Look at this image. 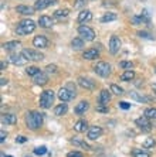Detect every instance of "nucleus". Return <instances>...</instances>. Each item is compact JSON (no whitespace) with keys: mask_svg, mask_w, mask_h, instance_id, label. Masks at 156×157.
<instances>
[{"mask_svg":"<svg viewBox=\"0 0 156 157\" xmlns=\"http://www.w3.org/2000/svg\"><path fill=\"white\" fill-rule=\"evenodd\" d=\"M119 67L123 68V70H132V68H134V64H132L131 61H121Z\"/></svg>","mask_w":156,"mask_h":157,"instance_id":"e433bc0d","label":"nucleus"},{"mask_svg":"<svg viewBox=\"0 0 156 157\" xmlns=\"http://www.w3.org/2000/svg\"><path fill=\"white\" fill-rule=\"evenodd\" d=\"M6 157H11V156H6Z\"/></svg>","mask_w":156,"mask_h":157,"instance_id":"5fc2aeb1","label":"nucleus"},{"mask_svg":"<svg viewBox=\"0 0 156 157\" xmlns=\"http://www.w3.org/2000/svg\"><path fill=\"white\" fill-rule=\"evenodd\" d=\"M104 6H105V7H108V6H115V0H105V2H104Z\"/></svg>","mask_w":156,"mask_h":157,"instance_id":"49530a36","label":"nucleus"},{"mask_svg":"<svg viewBox=\"0 0 156 157\" xmlns=\"http://www.w3.org/2000/svg\"><path fill=\"white\" fill-rule=\"evenodd\" d=\"M68 14H70L68 9H61V10L54 11V17H57V18H66Z\"/></svg>","mask_w":156,"mask_h":157,"instance_id":"7c9ffc66","label":"nucleus"},{"mask_svg":"<svg viewBox=\"0 0 156 157\" xmlns=\"http://www.w3.org/2000/svg\"><path fill=\"white\" fill-rule=\"evenodd\" d=\"M85 3H87V0H77L75 4H74V7L80 9V7H82V6H85Z\"/></svg>","mask_w":156,"mask_h":157,"instance_id":"c03bdc74","label":"nucleus"},{"mask_svg":"<svg viewBox=\"0 0 156 157\" xmlns=\"http://www.w3.org/2000/svg\"><path fill=\"white\" fill-rule=\"evenodd\" d=\"M17 47H20V41H9V43L3 44V48L6 51H11V50H14Z\"/></svg>","mask_w":156,"mask_h":157,"instance_id":"cd10ccee","label":"nucleus"},{"mask_svg":"<svg viewBox=\"0 0 156 157\" xmlns=\"http://www.w3.org/2000/svg\"><path fill=\"white\" fill-rule=\"evenodd\" d=\"M138 36L141 37V38H146V40H155V36H152V34H149L148 31H139Z\"/></svg>","mask_w":156,"mask_h":157,"instance_id":"4c0bfd02","label":"nucleus"},{"mask_svg":"<svg viewBox=\"0 0 156 157\" xmlns=\"http://www.w3.org/2000/svg\"><path fill=\"white\" fill-rule=\"evenodd\" d=\"M142 17H143V20H145V23H148V24H149V23H150V13H149V11L148 10H146V9H145V10H142Z\"/></svg>","mask_w":156,"mask_h":157,"instance_id":"a19ab883","label":"nucleus"},{"mask_svg":"<svg viewBox=\"0 0 156 157\" xmlns=\"http://www.w3.org/2000/svg\"><path fill=\"white\" fill-rule=\"evenodd\" d=\"M135 123L138 124V126L142 129V130H146V132L150 130V126H152V124H150V119H149V117H146V116L138 117Z\"/></svg>","mask_w":156,"mask_h":157,"instance_id":"1a4fd4ad","label":"nucleus"},{"mask_svg":"<svg viewBox=\"0 0 156 157\" xmlns=\"http://www.w3.org/2000/svg\"><path fill=\"white\" fill-rule=\"evenodd\" d=\"M88 108H90V103H88L87 101H81V102L75 106L74 112H75L77 115H84V113H85V112L88 110Z\"/></svg>","mask_w":156,"mask_h":157,"instance_id":"dca6fc26","label":"nucleus"},{"mask_svg":"<svg viewBox=\"0 0 156 157\" xmlns=\"http://www.w3.org/2000/svg\"><path fill=\"white\" fill-rule=\"evenodd\" d=\"M46 71H47L48 74H55L57 72V67H55L54 64H50V65L46 67Z\"/></svg>","mask_w":156,"mask_h":157,"instance_id":"79ce46f5","label":"nucleus"},{"mask_svg":"<svg viewBox=\"0 0 156 157\" xmlns=\"http://www.w3.org/2000/svg\"><path fill=\"white\" fill-rule=\"evenodd\" d=\"M135 78V72L132 70H126L121 75V81H132Z\"/></svg>","mask_w":156,"mask_h":157,"instance_id":"c85d7f7f","label":"nucleus"},{"mask_svg":"<svg viewBox=\"0 0 156 157\" xmlns=\"http://www.w3.org/2000/svg\"><path fill=\"white\" fill-rule=\"evenodd\" d=\"M34 47L37 48H47L48 47V40L44 36H36L33 40Z\"/></svg>","mask_w":156,"mask_h":157,"instance_id":"f8f14e48","label":"nucleus"},{"mask_svg":"<svg viewBox=\"0 0 156 157\" xmlns=\"http://www.w3.org/2000/svg\"><path fill=\"white\" fill-rule=\"evenodd\" d=\"M97 110H98V112H102V113H108V106L106 105H98L97 106Z\"/></svg>","mask_w":156,"mask_h":157,"instance_id":"37998d69","label":"nucleus"},{"mask_svg":"<svg viewBox=\"0 0 156 157\" xmlns=\"http://www.w3.org/2000/svg\"><path fill=\"white\" fill-rule=\"evenodd\" d=\"M22 54L24 55L26 59H29V61H41V59H44V55L41 54V52L36 51V50H29V48H26V50H23Z\"/></svg>","mask_w":156,"mask_h":157,"instance_id":"423d86ee","label":"nucleus"},{"mask_svg":"<svg viewBox=\"0 0 156 157\" xmlns=\"http://www.w3.org/2000/svg\"><path fill=\"white\" fill-rule=\"evenodd\" d=\"M38 24H40V27H43V29H51L53 27V18L50 17V16H41L40 18H38Z\"/></svg>","mask_w":156,"mask_h":157,"instance_id":"2eb2a0df","label":"nucleus"},{"mask_svg":"<svg viewBox=\"0 0 156 157\" xmlns=\"http://www.w3.org/2000/svg\"><path fill=\"white\" fill-rule=\"evenodd\" d=\"M10 61L13 62L14 65H24L27 59L24 58V55L23 54H13L10 57Z\"/></svg>","mask_w":156,"mask_h":157,"instance_id":"a211bd4d","label":"nucleus"},{"mask_svg":"<svg viewBox=\"0 0 156 157\" xmlns=\"http://www.w3.org/2000/svg\"><path fill=\"white\" fill-rule=\"evenodd\" d=\"M16 142L17 143H24V142H27V139H26L24 136H18V137H16Z\"/></svg>","mask_w":156,"mask_h":157,"instance_id":"09e8293b","label":"nucleus"},{"mask_svg":"<svg viewBox=\"0 0 156 157\" xmlns=\"http://www.w3.org/2000/svg\"><path fill=\"white\" fill-rule=\"evenodd\" d=\"M26 157H30V156H26Z\"/></svg>","mask_w":156,"mask_h":157,"instance_id":"6e6d98bb","label":"nucleus"},{"mask_svg":"<svg viewBox=\"0 0 156 157\" xmlns=\"http://www.w3.org/2000/svg\"><path fill=\"white\" fill-rule=\"evenodd\" d=\"M129 95H131V98L134 99V101H138V102H142V103H146V102H149V101H150V98L143 96V95H139L138 92H135V91H132Z\"/></svg>","mask_w":156,"mask_h":157,"instance_id":"b1692460","label":"nucleus"},{"mask_svg":"<svg viewBox=\"0 0 156 157\" xmlns=\"http://www.w3.org/2000/svg\"><path fill=\"white\" fill-rule=\"evenodd\" d=\"M155 144H156V142L153 137H146L145 142H143V147H145V149H153Z\"/></svg>","mask_w":156,"mask_h":157,"instance_id":"473e14b6","label":"nucleus"},{"mask_svg":"<svg viewBox=\"0 0 156 157\" xmlns=\"http://www.w3.org/2000/svg\"><path fill=\"white\" fill-rule=\"evenodd\" d=\"M2 122L6 124H14L16 122H17V117H16V115H13V113H6L2 116Z\"/></svg>","mask_w":156,"mask_h":157,"instance_id":"5701e85b","label":"nucleus"},{"mask_svg":"<svg viewBox=\"0 0 156 157\" xmlns=\"http://www.w3.org/2000/svg\"><path fill=\"white\" fill-rule=\"evenodd\" d=\"M119 108H122V109H129L131 105H129L128 102H119Z\"/></svg>","mask_w":156,"mask_h":157,"instance_id":"de8ad7c7","label":"nucleus"},{"mask_svg":"<svg viewBox=\"0 0 156 157\" xmlns=\"http://www.w3.org/2000/svg\"><path fill=\"white\" fill-rule=\"evenodd\" d=\"M46 153H47V147L46 146H40V147H37V149H34V154H37V156H43Z\"/></svg>","mask_w":156,"mask_h":157,"instance_id":"ea45409f","label":"nucleus"},{"mask_svg":"<svg viewBox=\"0 0 156 157\" xmlns=\"http://www.w3.org/2000/svg\"><path fill=\"white\" fill-rule=\"evenodd\" d=\"M94 71H95L97 75L105 78V77H108L109 74H111V65H109L108 62L101 61V62H98V64L94 67Z\"/></svg>","mask_w":156,"mask_h":157,"instance_id":"39448f33","label":"nucleus"},{"mask_svg":"<svg viewBox=\"0 0 156 157\" xmlns=\"http://www.w3.org/2000/svg\"><path fill=\"white\" fill-rule=\"evenodd\" d=\"M121 48V40L116 36H112L109 40V52L111 54H116Z\"/></svg>","mask_w":156,"mask_h":157,"instance_id":"6e6552de","label":"nucleus"},{"mask_svg":"<svg viewBox=\"0 0 156 157\" xmlns=\"http://www.w3.org/2000/svg\"><path fill=\"white\" fill-rule=\"evenodd\" d=\"M67 110H68L67 103H60V105H57L54 108V115H57V116H62V115L67 113Z\"/></svg>","mask_w":156,"mask_h":157,"instance_id":"4be33fe9","label":"nucleus"},{"mask_svg":"<svg viewBox=\"0 0 156 157\" xmlns=\"http://www.w3.org/2000/svg\"><path fill=\"white\" fill-rule=\"evenodd\" d=\"M101 135H102V129L99 126H91L90 130H88V139L90 140H97Z\"/></svg>","mask_w":156,"mask_h":157,"instance_id":"9b49d317","label":"nucleus"},{"mask_svg":"<svg viewBox=\"0 0 156 157\" xmlns=\"http://www.w3.org/2000/svg\"><path fill=\"white\" fill-rule=\"evenodd\" d=\"M67 157H82V153H80V151H70L67 154Z\"/></svg>","mask_w":156,"mask_h":157,"instance_id":"a18cd8bd","label":"nucleus"},{"mask_svg":"<svg viewBox=\"0 0 156 157\" xmlns=\"http://www.w3.org/2000/svg\"><path fill=\"white\" fill-rule=\"evenodd\" d=\"M36 30V24H34L33 20H22L18 23L17 29H16V33L20 34V36H26V34L33 33Z\"/></svg>","mask_w":156,"mask_h":157,"instance_id":"f03ea898","label":"nucleus"},{"mask_svg":"<svg viewBox=\"0 0 156 157\" xmlns=\"http://www.w3.org/2000/svg\"><path fill=\"white\" fill-rule=\"evenodd\" d=\"M71 45H73V48H75V50H80V48L84 47V40L82 38H74L73 41H71Z\"/></svg>","mask_w":156,"mask_h":157,"instance_id":"2f4dec72","label":"nucleus"},{"mask_svg":"<svg viewBox=\"0 0 156 157\" xmlns=\"http://www.w3.org/2000/svg\"><path fill=\"white\" fill-rule=\"evenodd\" d=\"M71 143H73L74 146H81L82 149H85V150H92V147H91L88 143L81 142V140H78V139H73V140H71Z\"/></svg>","mask_w":156,"mask_h":157,"instance_id":"c756f323","label":"nucleus"},{"mask_svg":"<svg viewBox=\"0 0 156 157\" xmlns=\"http://www.w3.org/2000/svg\"><path fill=\"white\" fill-rule=\"evenodd\" d=\"M91 18H92V13L90 10H82L78 14V21L80 23H87V21H90Z\"/></svg>","mask_w":156,"mask_h":157,"instance_id":"412c9836","label":"nucleus"},{"mask_svg":"<svg viewBox=\"0 0 156 157\" xmlns=\"http://www.w3.org/2000/svg\"><path fill=\"white\" fill-rule=\"evenodd\" d=\"M58 98L61 102H70V101H73L75 98V92L70 91L68 88H61L60 91H58Z\"/></svg>","mask_w":156,"mask_h":157,"instance_id":"0eeeda50","label":"nucleus"},{"mask_svg":"<svg viewBox=\"0 0 156 157\" xmlns=\"http://www.w3.org/2000/svg\"><path fill=\"white\" fill-rule=\"evenodd\" d=\"M152 89H153V92L156 94V84H153V85H152Z\"/></svg>","mask_w":156,"mask_h":157,"instance_id":"864d4df0","label":"nucleus"},{"mask_svg":"<svg viewBox=\"0 0 156 157\" xmlns=\"http://www.w3.org/2000/svg\"><path fill=\"white\" fill-rule=\"evenodd\" d=\"M111 92H114V94H116V95H122L123 89L121 86H118V85L112 84V85H111Z\"/></svg>","mask_w":156,"mask_h":157,"instance_id":"58836bf2","label":"nucleus"},{"mask_svg":"<svg viewBox=\"0 0 156 157\" xmlns=\"http://www.w3.org/2000/svg\"><path fill=\"white\" fill-rule=\"evenodd\" d=\"M98 55H99V52L97 51V48H90V50H87V51H84L82 58H85V59H95V58H98Z\"/></svg>","mask_w":156,"mask_h":157,"instance_id":"6ab92c4d","label":"nucleus"},{"mask_svg":"<svg viewBox=\"0 0 156 157\" xmlns=\"http://www.w3.org/2000/svg\"><path fill=\"white\" fill-rule=\"evenodd\" d=\"M34 82H36L37 85H46L48 82V75L44 72L37 74L36 77H34Z\"/></svg>","mask_w":156,"mask_h":157,"instance_id":"aec40b11","label":"nucleus"},{"mask_svg":"<svg viewBox=\"0 0 156 157\" xmlns=\"http://www.w3.org/2000/svg\"><path fill=\"white\" fill-rule=\"evenodd\" d=\"M34 10H36L34 7H31V6H26V4H20V6L16 7V11L20 13V14H23V16H31L34 13Z\"/></svg>","mask_w":156,"mask_h":157,"instance_id":"ddd939ff","label":"nucleus"},{"mask_svg":"<svg viewBox=\"0 0 156 157\" xmlns=\"http://www.w3.org/2000/svg\"><path fill=\"white\" fill-rule=\"evenodd\" d=\"M131 23L134 26H139V24H143L145 20H143L142 16H134V17H131Z\"/></svg>","mask_w":156,"mask_h":157,"instance_id":"72a5a7b5","label":"nucleus"},{"mask_svg":"<svg viewBox=\"0 0 156 157\" xmlns=\"http://www.w3.org/2000/svg\"><path fill=\"white\" fill-rule=\"evenodd\" d=\"M145 116L149 119H156V108H149L145 110Z\"/></svg>","mask_w":156,"mask_h":157,"instance_id":"f704fd0d","label":"nucleus"},{"mask_svg":"<svg viewBox=\"0 0 156 157\" xmlns=\"http://www.w3.org/2000/svg\"><path fill=\"white\" fill-rule=\"evenodd\" d=\"M78 84H80V86H82L84 89H94L95 88V82L92 79H90V78H78Z\"/></svg>","mask_w":156,"mask_h":157,"instance_id":"4468645a","label":"nucleus"},{"mask_svg":"<svg viewBox=\"0 0 156 157\" xmlns=\"http://www.w3.org/2000/svg\"><path fill=\"white\" fill-rule=\"evenodd\" d=\"M26 124L31 130H36L43 124V113L40 112H27L26 113Z\"/></svg>","mask_w":156,"mask_h":157,"instance_id":"f257e3e1","label":"nucleus"},{"mask_svg":"<svg viewBox=\"0 0 156 157\" xmlns=\"http://www.w3.org/2000/svg\"><path fill=\"white\" fill-rule=\"evenodd\" d=\"M155 126H156V124H155Z\"/></svg>","mask_w":156,"mask_h":157,"instance_id":"4d7b16f0","label":"nucleus"},{"mask_svg":"<svg viewBox=\"0 0 156 157\" xmlns=\"http://www.w3.org/2000/svg\"><path fill=\"white\" fill-rule=\"evenodd\" d=\"M6 84H7V79H6V78H2V79H0V85H2V86H4Z\"/></svg>","mask_w":156,"mask_h":157,"instance_id":"603ef678","label":"nucleus"},{"mask_svg":"<svg viewBox=\"0 0 156 157\" xmlns=\"http://www.w3.org/2000/svg\"><path fill=\"white\" fill-rule=\"evenodd\" d=\"M78 34L81 38L85 41H94L95 40V31L88 26H80L78 27Z\"/></svg>","mask_w":156,"mask_h":157,"instance_id":"20e7f679","label":"nucleus"},{"mask_svg":"<svg viewBox=\"0 0 156 157\" xmlns=\"http://www.w3.org/2000/svg\"><path fill=\"white\" fill-rule=\"evenodd\" d=\"M4 140H6V133L2 130V132H0V142L4 143Z\"/></svg>","mask_w":156,"mask_h":157,"instance_id":"8fccbe9b","label":"nucleus"},{"mask_svg":"<svg viewBox=\"0 0 156 157\" xmlns=\"http://www.w3.org/2000/svg\"><path fill=\"white\" fill-rule=\"evenodd\" d=\"M26 72L29 74V75H31V77H36L37 74H40V68H37V67H29L27 70H26Z\"/></svg>","mask_w":156,"mask_h":157,"instance_id":"c9c22d12","label":"nucleus"},{"mask_svg":"<svg viewBox=\"0 0 156 157\" xmlns=\"http://www.w3.org/2000/svg\"><path fill=\"white\" fill-rule=\"evenodd\" d=\"M55 3H57V0H37L36 3H34V9L36 10H44L48 6H53Z\"/></svg>","mask_w":156,"mask_h":157,"instance_id":"9d476101","label":"nucleus"},{"mask_svg":"<svg viewBox=\"0 0 156 157\" xmlns=\"http://www.w3.org/2000/svg\"><path fill=\"white\" fill-rule=\"evenodd\" d=\"M53 102H54V92L51 91V89L44 91L40 96V106L43 109H48V108H51Z\"/></svg>","mask_w":156,"mask_h":157,"instance_id":"7ed1b4c3","label":"nucleus"},{"mask_svg":"<svg viewBox=\"0 0 156 157\" xmlns=\"http://www.w3.org/2000/svg\"><path fill=\"white\" fill-rule=\"evenodd\" d=\"M0 67H2V71L6 70V68H7V61H2V65Z\"/></svg>","mask_w":156,"mask_h":157,"instance_id":"3c124183","label":"nucleus"},{"mask_svg":"<svg viewBox=\"0 0 156 157\" xmlns=\"http://www.w3.org/2000/svg\"><path fill=\"white\" fill-rule=\"evenodd\" d=\"M132 156L134 157H150V154L145 149H134L132 150Z\"/></svg>","mask_w":156,"mask_h":157,"instance_id":"a878e982","label":"nucleus"},{"mask_svg":"<svg viewBox=\"0 0 156 157\" xmlns=\"http://www.w3.org/2000/svg\"><path fill=\"white\" fill-rule=\"evenodd\" d=\"M111 101V94L108 89H102L99 94V105H108V102Z\"/></svg>","mask_w":156,"mask_h":157,"instance_id":"f3484780","label":"nucleus"},{"mask_svg":"<svg viewBox=\"0 0 156 157\" xmlns=\"http://www.w3.org/2000/svg\"><path fill=\"white\" fill-rule=\"evenodd\" d=\"M74 129H75L78 133H82V132H85L88 129V123L85 121H78L74 124Z\"/></svg>","mask_w":156,"mask_h":157,"instance_id":"393cba45","label":"nucleus"},{"mask_svg":"<svg viewBox=\"0 0 156 157\" xmlns=\"http://www.w3.org/2000/svg\"><path fill=\"white\" fill-rule=\"evenodd\" d=\"M116 18H118V16H116L115 13H105V14L101 17V21L102 23H109V21H115Z\"/></svg>","mask_w":156,"mask_h":157,"instance_id":"bb28decb","label":"nucleus"}]
</instances>
